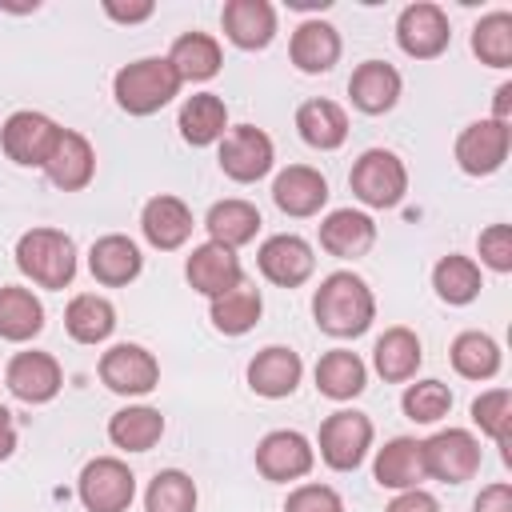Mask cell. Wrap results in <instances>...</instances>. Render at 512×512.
<instances>
[{
	"mask_svg": "<svg viewBox=\"0 0 512 512\" xmlns=\"http://www.w3.org/2000/svg\"><path fill=\"white\" fill-rule=\"evenodd\" d=\"M312 316H316L320 332H328L336 340H356L376 320V296L364 276L340 268L320 280V288L312 296Z\"/></svg>",
	"mask_w": 512,
	"mask_h": 512,
	"instance_id": "cell-1",
	"label": "cell"
},
{
	"mask_svg": "<svg viewBox=\"0 0 512 512\" xmlns=\"http://www.w3.org/2000/svg\"><path fill=\"white\" fill-rule=\"evenodd\" d=\"M180 84L184 80L176 76L168 56H140L112 76V96L116 108L128 116H152L180 96Z\"/></svg>",
	"mask_w": 512,
	"mask_h": 512,
	"instance_id": "cell-2",
	"label": "cell"
},
{
	"mask_svg": "<svg viewBox=\"0 0 512 512\" xmlns=\"http://www.w3.org/2000/svg\"><path fill=\"white\" fill-rule=\"evenodd\" d=\"M16 268L36 288H68L76 276V244L60 228H28L16 240Z\"/></svg>",
	"mask_w": 512,
	"mask_h": 512,
	"instance_id": "cell-3",
	"label": "cell"
},
{
	"mask_svg": "<svg viewBox=\"0 0 512 512\" xmlns=\"http://www.w3.org/2000/svg\"><path fill=\"white\" fill-rule=\"evenodd\" d=\"M348 188L368 208H396L408 192V168L392 148H368L348 172Z\"/></svg>",
	"mask_w": 512,
	"mask_h": 512,
	"instance_id": "cell-4",
	"label": "cell"
},
{
	"mask_svg": "<svg viewBox=\"0 0 512 512\" xmlns=\"http://www.w3.org/2000/svg\"><path fill=\"white\" fill-rule=\"evenodd\" d=\"M372 436H376V432H372V420H368L364 412L340 408V412L324 416V424H320V436H316L320 460H324L332 472H356V468L364 464L368 448H372Z\"/></svg>",
	"mask_w": 512,
	"mask_h": 512,
	"instance_id": "cell-5",
	"label": "cell"
},
{
	"mask_svg": "<svg viewBox=\"0 0 512 512\" xmlns=\"http://www.w3.org/2000/svg\"><path fill=\"white\" fill-rule=\"evenodd\" d=\"M56 140H60V124L32 108H20L0 124V148L20 168H44Z\"/></svg>",
	"mask_w": 512,
	"mask_h": 512,
	"instance_id": "cell-6",
	"label": "cell"
},
{
	"mask_svg": "<svg viewBox=\"0 0 512 512\" xmlns=\"http://www.w3.org/2000/svg\"><path fill=\"white\" fill-rule=\"evenodd\" d=\"M216 160H220V172H224L228 180H236V184H256V180H264V176L272 172L276 148H272V136H268L264 128H256V124H236V128L224 132Z\"/></svg>",
	"mask_w": 512,
	"mask_h": 512,
	"instance_id": "cell-7",
	"label": "cell"
},
{
	"mask_svg": "<svg viewBox=\"0 0 512 512\" xmlns=\"http://www.w3.org/2000/svg\"><path fill=\"white\" fill-rule=\"evenodd\" d=\"M76 492H80V504L88 512H128V504L136 500V476L124 460L96 456L80 468Z\"/></svg>",
	"mask_w": 512,
	"mask_h": 512,
	"instance_id": "cell-8",
	"label": "cell"
},
{
	"mask_svg": "<svg viewBox=\"0 0 512 512\" xmlns=\"http://www.w3.org/2000/svg\"><path fill=\"white\" fill-rule=\"evenodd\" d=\"M508 148H512V124H496L492 116H484V120H472V124L460 128V136L452 144V156H456L460 172L492 176V172L504 168Z\"/></svg>",
	"mask_w": 512,
	"mask_h": 512,
	"instance_id": "cell-9",
	"label": "cell"
},
{
	"mask_svg": "<svg viewBox=\"0 0 512 512\" xmlns=\"http://www.w3.org/2000/svg\"><path fill=\"white\" fill-rule=\"evenodd\" d=\"M424 472L444 484H464L480 472V440L468 428H440L436 436L420 440Z\"/></svg>",
	"mask_w": 512,
	"mask_h": 512,
	"instance_id": "cell-10",
	"label": "cell"
},
{
	"mask_svg": "<svg viewBox=\"0 0 512 512\" xmlns=\"http://www.w3.org/2000/svg\"><path fill=\"white\" fill-rule=\"evenodd\" d=\"M396 44L412 60H436L452 44L448 12L432 0H416L396 16Z\"/></svg>",
	"mask_w": 512,
	"mask_h": 512,
	"instance_id": "cell-11",
	"label": "cell"
},
{
	"mask_svg": "<svg viewBox=\"0 0 512 512\" xmlns=\"http://www.w3.org/2000/svg\"><path fill=\"white\" fill-rule=\"evenodd\" d=\"M96 372L116 396H148L160 384V360L144 344H112L100 356Z\"/></svg>",
	"mask_w": 512,
	"mask_h": 512,
	"instance_id": "cell-12",
	"label": "cell"
},
{
	"mask_svg": "<svg viewBox=\"0 0 512 512\" xmlns=\"http://www.w3.org/2000/svg\"><path fill=\"white\" fill-rule=\"evenodd\" d=\"M316 464V448L304 432H292V428H276L268 432L260 444H256V472L272 484H288V480H300L308 476Z\"/></svg>",
	"mask_w": 512,
	"mask_h": 512,
	"instance_id": "cell-13",
	"label": "cell"
},
{
	"mask_svg": "<svg viewBox=\"0 0 512 512\" xmlns=\"http://www.w3.org/2000/svg\"><path fill=\"white\" fill-rule=\"evenodd\" d=\"M256 264H260V276L276 288H300L312 272H316V252L304 236L296 232H276L260 244L256 252Z\"/></svg>",
	"mask_w": 512,
	"mask_h": 512,
	"instance_id": "cell-14",
	"label": "cell"
},
{
	"mask_svg": "<svg viewBox=\"0 0 512 512\" xmlns=\"http://www.w3.org/2000/svg\"><path fill=\"white\" fill-rule=\"evenodd\" d=\"M4 384L24 404H48L64 388V372L52 352H16L4 368Z\"/></svg>",
	"mask_w": 512,
	"mask_h": 512,
	"instance_id": "cell-15",
	"label": "cell"
},
{
	"mask_svg": "<svg viewBox=\"0 0 512 512\" xmlns=\"http://www.w3.org/2000/svg\"><path fill=\"white\" fill-rule=\"evenodd\" d=\"M184 276H188L192 292H200V296L212 300V296L236 288V284L244 280V268H240V256H236L232 248L204 240V244H196V248L188 252V260H184Z\"/></svg>",
	"mask_w": 512,
	"mask_h": 512,
	"instance_id": "cell-16",
	"label": "cell"
},
{
	"mask_svg": "<svg viewBox=\"0 0 512 512\" xmlns=\"http://www.w3.org/2000/svg\"><path fill=\"white\" fill-rule=\"evenodd\" d=\"M304 376V360L300 352L284 348V344H268L248 360V388L264 400H284L300 388Z\"/></svg>",
	"mask_w": 512,
	"mask_h": 512,
	"instance_id": "cell-17",
	"label": "cell"
},
{
	"mask_svg": "<svg viewBox=\"0 0 512 512\" xmlns=\"http://www.w3.org/2000/svg\"><path fill=\"white\" fill-rule=\"evenodd\" d=\"M192 228H196L192 208H188L180 196L160 192V196H152V200L140 208V232H144V240H148L152 248H160V252L184 248L188 236H192Z\"/></svg>",
	"mask_w": 512,
	"mask_h": 512,
	"instance_id": "cell-18",
	"label": "cell"
},
{
	"mask_svg": "<svg viewBox=\"0 0 512 512\" xmlns=\"http://www.w3.org/2000/svg\"><path fill=\"white\" fill-rule=\"evenodd\" d=\"M44 176L60 188V192H80L92 184L96 176V148L84 132H72V128H60V140L44 164Z\"/></svg>",
	"mask_w": 512,
	"mask_h": 512,
	"instance_id": "cell-19",
	"label": "cell"
},
{
	"mask_svg": "<svg viewBox=\"0 0 512 512\" xmlns=\"http://www.w3.org/2000/svg\"><path fill=\"white\" fill-rule=\"evenodd\" d=\"M272 200L284 216H296V220L316 216L328 204V180L312 164H288L272 180Z\"/></svg>",
	"mask_w": 512,
	"mask_h": 512,
	"instance_id": "cell-20",
	"label": "cell"
},
{
	"mask_svg": "<svg viewBox=\"0 0 512 512\" xmlns=\"http://www.w3.org/2000/svg\"><path fill=\"white\" fill-rule=\"evenodd\" d=\"M220 28L236 48L260 52L276 36V8L268 0H228L220 12Z\"/></svg>",
	"mask_w": 512,
	"mask_h": 512,
	"instance_id": "cell-21",
	"label": "cell"
},
{
	"mask_svg": "<svg viewBox=\"0 0 512 512\" xmlns=\"http://www.w3.org/2000/svg\"><path fill=\"white\" fill-rule=\"evenodd\" d=\"M372 476H376V484H380V488H392V492L420 488V484L428 480L420 440H416V436H392L384 448H376Z\"/></svg>",
	"mask_w": 512,
	"mask_h": 512,
	"instance_id": "cell-22",
	"label": "cell"
},
{
	"mask_svg": "<svg viewBox=\"0 0 512 512\" xmlns=\"http://www.w3.org/2000/svg\"><path fill=\"white\" fill-rule=\"evenodd\" d=\"M400 92H404V80H400V72L388 60H364V64H356V72L348 80L352 104L360 112H368V116L392 112L396 100H400Z\"/></svg>",
	"mask_w": 512,
	"mask_h": 512,
	"instance_id": "cell-23",
	"label": "cell"
},
{
	"mask_svg": "<svg viewBox=\"0 0 512 512\" xmlns=\"http://www.w3.org/2000/svg\"><path fill=\"white\" fill-rule=\"evenodd\" d=\"M376 244V220L356 208H336L320 220V248L336 260H356Z\"/></svg>",
	"mask_w": 512,
	"mask_h": 512,
	"instance_id": "cell-24",
	"label": "cell"
},
{
	"mask_svg": "<svg viewBox=\"0 0 512 512\" xmlns=\"http://www.w3.org/2000/svg\"><path fill=\"white\" fill-rule=\"evenodd\" d=\"M140 268H144V256H140L136 240H128V236H120V232H108V236L92 240V248H88V272H92V280H100L104 288H124V284H132V280L140 276Z\"/></svg>",
	"mask_w": 512,
	"mask_h": 512,
	"instance_id": "cell-25",
	"label": "cell"
},
{
	"mask_svg": "<svg viewBox=\"0 0 512 512\" xmlns=\"http://www.w3.org/2000/svg\"><path fill=\"white\" fill-rule=\"evenodd\" d=\"M340 32L328 24V20H320V16H312V20H300L296 24V32H292V40H288V56H292V64L304 72V76H320V72H328L336 60H340Z\"/></svg>",
	"mask_w": 512,
	"mask_h": 512,
	"instance_id": "cell-26",
	"label": "cell"
},
{
	"mask_svg": "<svg viewBox=\"0 0 512 512\" xmlns=\"http://www.w3.org/2000/svg\"><path fill=\"white\" fill-rule=\"evenodd\" d=\"M420 364H424L420 336H416L412 328H404V324L384 328V336H380L376 348H372V368H376V376L388 380V384H408V380H416Z\"/></svg>",
	"mask_w": 512,
	"mask_h": 512,
	"instance_id": "cell-27",
	"label": "cell"
},
{
	"mask_svg": "<svg viewBox=\"0 0 512 512\" xmlns=\"http://www.w3.org/2000/svg\"><path fill=\"white\" fill-rule=\"evenodd\" d=\"M176 128H180V140L192 144V148L220 144L224 132H228V104H224L216 92H192V96L180 104Z\"/></svg>",
	"mask_w": 512,
	"mask_h": 512,
	"instance_id": "cell-28",
	"label": "cell"
},
{
	"mask_svg": "<svg viewBox=\"0 0 512 512\" xmlns=\"http://www.w3.org/2000/svg\"><path fill=\"white\" fill-rule=\"evenodd\" d=\"M296 132L308 148L316 152H336L344 140H348V112L336 104V100H324V96H312L296 108Z\"/></svg>",
	"mask_w": 512,
	"mask_h": 512,
	"instance_id": "cell-29",
	"label": "cell"
},
{
	"mask_svg": "<svg viewBox=\"0 0 512 512\" xmlns=\"http://www.w3.org/2000/svg\"><path fill=\"white\" fill-rule=\"evenodd\" d=\"M204 228H208V240L212 244H224V248L236 252V248H244V244L256 240V232H260V208L252 200H240V196L216 200L208 208V216H204Z\"/></svg>",
	"mask_w": 512,
	"mask_h": 512,
	"instance_id": "cell-30",
	"label": "cell"
},
{
	"mask_svg": "<svg viewBox=\"0 0 512 512\" xmlns=\"http://www.w3.org/2000/svg\"><path fill=\"white\" fill-rule=\"evenodd\" d=\"M316 388H320V396H328L336 404L356 400L368 388V364L348 348H332L316 360Z\"/></svg>",
	"mask_w": 512,
	"mask_h": 512,
	"instance_id": "cell-31",
	"label": "cell"
},
{
	"mask_svg": "<svg viewBox=\"0 0 512 512\" xmlns=\"http://www.w3.org/2000/svg\"><path fill=\"white\" fill-rule=\"evenodd\" d=\"M44 332V304L32 288L0 284V340L24 344Z\"/></svg>",
	"mask_w": 512,
	"mask_h": 512,
	"instance_id": "cell-32",
	"label": "cell"
},
{
	"mask_svg": "<svg viewBox=\"0 0 512 512\" xmlns=\"http://www.w3.org/2000/svg\"><path fill=\"white\" fill-rule=\"evenodd\" d=\"M260 312H264V296H260V288L248 284V280H240L236 288L212 296V304H208L212 328L224 332V336H244V332H252L256 320H260Z\"/></svg>",
	"mask_w": 512,
	"mask_h": 512,
	"instance_id": "cell-33",
	"label": "cell"
},
{
	"mask_svg": "<svg viewBox=\"0 0 512 512\" xmlns=\"http://www.w3.org/2000/svg\"><path fill=\"white\" fill-rule=\"evenodd\" d=\"M64 328H68V336L76 344H104L116 332V308H112L108 296L80 292L64 308Z\"/></svg>",
	"mask_w": 512,
	"mask_h": 512,
	"instance_id": "cell-34",
	"label": "cell"
},
{
	"mask_svg": "<svg viewBox=\"0 0 512 512\" xmlns=\"http://www.w3.org/2000/svg\"><path fill=\"white\" fill-rule=\"evenodd\" d=\"M160 436H164V416L152 404H128L108 420V440L120 452H148L160 444Z\"/></svg>",
	"mask_w": 512,
	"mask_h": 512,
	"instance_id": "cell-35",
	"label": "cell"
},
{
	"mask_svg": "<svg viewBox=\"0 0 512 512\" xmlns=\"http://www.w3.org/2000/svg\"><path fill=\"white\" fill-rule=\"evenodd\" d=\"M168 64L176 68L180 80H212L224 64V52H220V40L208 36V32H184L172 40L168 48Z\"/></svg>",
	"mask_w": 512,
	"mask_h": 512,
	"instance_id": "cell-36",
	"label": "cell"
},
{
	"mask_svg": "<svg viewBox=\"0 0 512 512\" xmlns=\"http://www.w3.org/2000/svg\"><path fill=\"white\" fill-rule=\"evenodd\" d=\"M432 288H436V296H440L444 304L464 308V304H472V300L480 296V288H484L480 264H476L472 256L448 252V256H440L436 268H432Z\"/></svg>",
	"mask_w": 512,
	"mask_h": 512,
	"instance_id": "cell-37",
	"label": "cell"
},
{
	"mask_svg": "<svg viewBox=\"0 0 512 512\" xmlns=\"http://www.w3.org/2000/svg\"><path fill=\"white\" fill-rule=\"evenodd\" d=\"M448 356H452V368H456L464 380H492V376L500 372V344H496L488 332H476V328L460 332V336L452 340Z\"/></svg>",
	"mask_w": 512,
	"mask_h": 512,
	"instance_id": "cell-38",
	"label": "cell"
},
{
	"mask_svg": "<svg viewBox=\"0 0 512 512\" xmlns=\"http://www.w3.org/2000/svg\"><path fill=\"white\" fill-rule=\"evenodd\" d=\"M196 480L180 468H160L144 488V512H196Z\"/></svg>",
	"mask_w": 512,
	"mask_h": 512,
	"instance_id": "cell-39",
	"label": "cell"
},
{
	"mask_svg": "<svg viewBox=\"0 0 512 512\" xmlns=\"http://www.w3.org/2000/svg\"><path fill=\"white\" fill-rule=\"evenodd\" d=\"M472 52L488 68H512V12H488L472 28Z\"/></svg>",
	"mask_w": 512,
	"mask_h": 512,
	"instance_id": "cell-40",
	"label": "cell"
},
{
	"mask_svg": "<svg viewBox=\"0 0 512 512\" xmlns=\"http://www.w3.org/2000/svg\"><path fill=\"white\" fill-rule=\"evenodd\" d=\"M400 408L412 424H436L452 412V388L444 380H416V384H404V396H400Z\"/></svg>",
	"mask_w": 512,
	"mask_h": 512,
	"instance_id": "cell-41",
	"label": "cell"
},
{
	"mask_svg": "<svg viewBox=\"0 0 512 512\" xmlns=\"http://www.w3.org/2000/svg\"><path fill=\"white\" fill-rule=\"evenodd\" d=\"M472 424L492 436L500 448H504V460H512L508 452V424H512V392L508 388H488L472 400Z\"/></svg>",
	"mask_w": 512,
	"mask_h": 512,
	"instance_id": "cell-42",
	"label": "cell"
},
{
	"mask_svg": "<svg viewBox=\"0 0 512 512\" xmlns=\"http://www.w3.org/2000/svg\"><path fill=\"white\" fill-rule=\"evenodd\" d=\"M476 252H480V264H488L492 272H512V228L488 224L476 236Z\"/></svg>",
	"mask_w": 512,
	"mask_h": 512,
	"instance_id": "cell-43",
	"label": "cell"
},
{
	"mask_svg": "<svg viewBox=\"0 0 512 512\" xmlns=\"http://www.w3.org/2000/svg\"><path fill=\"white\" fill-rule=\"evenodd\" d=\"M284 512H344V500L328 484H296L284 500Z\"/></svg>",
	"mask_w": 512,
	"mask_h": 512,
	"instance_id": "cell-44",
	"label": "cell"
},
{
	"mask_svg": "<svg viewBox=\"0 0 512 512\" xmlns=\"http://www.w3.org/2000/svg\"><path fill=\"white\" fill-rule=\"evenodd\" d=\"M156 12L152 0H136V4H120V0H104V16L116 24H144Z\"/></svg>",
	"mask_w": 512,
	"mask_h": 512,
	"instance_id": "cell-45",
	"label": "cell"
},
{
	"mask_svg": "<svg viewBox=\"0 0 512 512\" xmlns=\"http://www.w3.org/2000/svg\"><path fill=\"white\" fill-rule=\"evenodd\" d=\"M384 512H440V504H436V496L424 492V488H404V492L392 496V504H388Z\"/></svg>",
	"mask_w": 512,
	"mask_h": 512,
	"instance_id": "cell-46",
	"label": "cell"
},
{
	"mask_svg": "<svg viewBox=\"0 0 512 512\" xmlns=\"http://www.w3.org/2000/svg\"><path fill=\"white\" fill-rule=\"evenodd\" d=\"M472 512H512V484H488V488H480V496H476V504H472Z\"/></svg>",
	"mask_w": 512,
	"mask_h": 512,
	"instance_id": "cell-47",
	"label": "cell"
},
{
	"mask_svg": "<svg viewBox=\"0 0 512 512\" xmlns=\"http://www.w3.org/2000/svg\"><path fill=\"white\" fill-rule=\"evenodd\" d=\"M16 452V420H12V412L0 404V460H8Z\"/></svg>",
	"mask_w": 512,
	"mask_h": 512,
	"instance_id": "cell-48",
	"label": "cell"
},
{
	"mask_svg": "<svg viewBox=\"0 0 512 512\" xmlns=\"http://www.w3.org/2000/svg\"><path fill=\"white\" fill-rule=\"evenodd\" d=\"M492 120H496V124H512V84H500V88H496Z\"/></svg>",
	"mask_w": 512,
	"mask_h": 512,
	"instance_id": "cell-49",
	"label": "cell"
}]
</instances>
